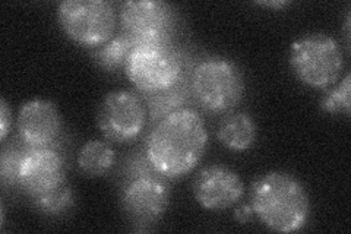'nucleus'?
Masks as SVG:
<instances>
[{
    "mask_svg": "<svg viewBox=\"0 0 351 234\" xmlns=\"http://www.w3.org/2000/svg\"><path fill=\"white\" fill-rule=\"evenodd\" d=\"M10 129V111L8 107L6 100L2 98L0 102V139L5 141Z\"/></svg>",
    "mask_w": 351,
    "mask_h": 234,
    "instance_id": "20",
    "label": "nucleus"
},
{
    "mask_svg": "<svg viewBox=\"0 0 351 234\" xmlns=\"http://www.w3.org/2000/svg\"><path fill=\"white\" fill-rule=\"evenodd\" d=\"M125 72L139 91L156 94L179 84L182 60L169 43L135 44L125 62Z\"/></svg>",
    "mask_w": 351,
    "mask_h": 234,
    "instance_id": "3",
    "label": "nucleus"
},
{
    "mask_svg": "<svg viewBox=\"0 0 351 234\" xmlns=\"http://www.w3.org/2000/svg\"><path fill=\"white\" fill-rule=\"evenodd\" d=\"M290 65L303 84L312 88H326L339 80L344 59L332 37L316 32L291 44Z\"/></svg>",
    "mask_w": 351,
    "mask_h": 234,
    "instance_id": "4",
    "label": "nucleus"
},
{
    "mask_svg": "<svg viewBox=\"0 0 351 234\" xmlns=\"http://www.w3.org/2000/svg\"><path fill=\"white\" fill-rule=\"evenodd\" d=\"M192 91L205 110L224 113L234 108L243 97V76L233 62L223 58L208 59L193 71Z\"/></svg>",
    "mask_w": 351,
    "mask_h": 234,
    "instance_id": "6",
    "label": "nucleus"
},
{
    "mask_svg": "<svg viewBox=\"0 0 351 234\" xmlns=\"http://www.w3.org/2000/svg\"><path fill=\"white\" fill-rule=\"evenodd\" d=\"M60 27L75 43L100 47L114 37L116 9L107 0H64L58 8Z\"/></svg>",
    "mask_w": 351,
    "mask_h": 234,
    "instance_id": "5",
    "label": "nucleus"
},
{
    "mask_svg": "<svg viewBox=\"0 0 351 234\" xmlns=\"http://www.w3.org/2000/svg\"><path fill=\"white\" fill-rule=\"evenodd\" d=\"M206 145L204 119L192 108H179L151 130L145 154L160 176L179 179L201 163Z\"/></svg>",
    "mask_w": 351,
    "mask_h": 234,
    "instance_id": "1",
    "label": "nucleus"
},
{
    "mask_svg": "<svg viewBox=\"0 0 351 234\" xmlns=\"http://www.w3.org/2000/svg\"><path fill=\"white\" fill-rule=\"evenodd\" d=\"M250 207L263 226L284 234L302 230L311 214L304 186L284 172H269L259 177L252 186Z\"/></svg>",
    "mask_w": 351,
    "mask_h": 234,
    "instance_id": "2",
    "label": "nucleus"
},
{
    "mask_svg": "<svg viewBox=\"0 0 351 234\" xmlns=\"http://www.w3.org/2000/svg\"><path fill=\"white\" fill-rule=\"evenodd\" d=\"M245 194L240 176L226 165L204 167L193 180V195L202 208L221 211L236 205Z\"/></svg>",
    "mask_w": 351,
    "mask_h": 234,
    "instance_id": "11",
    "label": "nucleus"
},
{
    "mask_svg": "<svg viewBox=\"0 0 351 234\" xmlns=\"http://www.w3.org/2000/svg\"><path fill=\"white\" fill-rule=\"evenodd\" d=\"M120 24L134 44L169 43L173 12L158 0H129L120 8Z\"/></svg>",
    "mask_w": 351,
    "mask_h": 234,
    "instance_id": "9",
    "label": "nucleus"
},
{
    "mask_svg": "<svg viewBox=\"0 0 351 234\" xmlns=\"http://www.w3.org/2000/svg\"><path fill=\"white\" fill-rule=\"evenodd\" d=\"M134 41L125 32L119 36H114L112 40H108L103 46L94 50L93 56L95 62L101 66L103 69L113 72L119 69L120 66H125V62L130 50L134 49Z\"/></svg>",
    "mask_w": 351,
    "mask_h": 234,
    "instance_id": "15",
    "label": "nucleus"
},
{
    "mask_svg": "<svg viewBox=\"0 0 351 234\" xmlns=\"http://www.w3.org/2000/svg\"><path fill=\"white\" fill-rule=\"evenodd\" d=\"M218 138L228 150L246 151L256 141V125L246 113L228 115L219 124Z\"/></svg>",
    "mask_w": 351,
    "mask_h": 234,
    "instance_id": "13",
    "label": "nucleus"
},
{
    "mask_svg": "<svg viewBox=\"0 0 351 234\" xmlns=\"http://www.w3.org/2000/svg\"><path fill=\"white\" fill-rule=\"evenodd\" d=\"M114 161V150L103 141H88L78 155L81 170L91 177L104 176L112 169Z\"/></svg>",
    "mask_w": 351,
    "mask_h": 234,
    "instance_id": "14",
    "label": "nucleus"
},
{
    "mask_svg": "<svg viewBox=\"0 0 351 234\" xmlns=\"http://www.w3.org/2000/svg\"><path fill=\"white\" fill-rule=\"evenodd\" d=\"M98 128L113 142L125 143L136 139L147 124V108L141 98L128 90L108 93L97 115Z\"/></svg>",
    "mask_w": 351,
    "mask_h": 234,
    "instance_id": "8",
    "label": "nucleus"
},
{
    "mask_svg": "<svg viewBox=\"0 0 351 234\" xmlns=\"http://www.w3.org/2000/svg\"><path fill=\"white\" fill-rule=\"evenodd\" d=\"M148 95L149 115L154 121L161 120L170 113H173V111L182 108V104L186 100V93L179 84L170 88V90Z\"/></svg>",
    "mask_w": 351,
    "mask_h": 234,
    "instance_id": "16",
    "label": "nucleus"
},
{
    "mask_svg": "<svg viewBox=\"0 0 351 234\" xmlns=\"http://www.w3.org/2000/svg\"><path fill=\"white\" fill-rule=\"evenodd\" d=\"M24 151H19L14 145H9L2 152V163H0V172H2V183L5 187L14 186L18 183L19 164Z\"/></svg>",
    "mask_w": 351,
    "mask_h": 234,
    "instance_id": "19",
    "label": "nucleus"
},
{
    "mask_svg": "<svg viewBox=\"0 0 351 234\" xmlns=\"http://www.w3.org/2000/svg\"><path fill=\"white\" fill-rule=\"evenodd\" d=\"M34 205L41 213L47 215H60L72 208L73 192L69 186H66L62 191L38 200Z\"/></svg>",
    "mask_w": 351,
    "mask_h": 234,
    "instance_id": "18",
    "label": "nucleus"
},
{
    "mask_svg": "<svg viewBox=\"0 0 351 234\" xmlns=\"http://www.w3.org/2000/svg\"><path fill=\"white\" fill-rule=\"evenodd\" d=\"M259 5H263V6H268V8H282L287 5V2H262Z\"/></svg>",
    "mask_w": 351,
    "mask_h": 234,
    "instance_id": "22",
    "label": "nucleus"
},
{
    "mask_svg": "<svg viewBox=\"0 0 351 234\" xmlns=\"http://www.w3.org/2000/svg\"><path fill=\"white\" fill-rule=\"evenodd\" d=\"M170 204V189L158 173L130 179L122 195V205L128 217L136 224L158 221Z\"/></svg>",
    "mask_w": 351,
    "mask_h": 234,
    "instance_id": "10",
    "label": "nucleus"
},
{
    "mask_svg": "<svg viewBox=\"0 0 351 234\" xmlns=\"http://www.w3.org/2000/svg\"><path fill=\"white\" fill-rule=\"evenodd\" d=\"M18 185L34 204L69 186L62 155L51 147H27L19 164Z\"/></svg>",
    "mask_w": 351,
    "mask_h": 234,
    "instance_id": "7",
    "label": "nucleus"
},
{
    "mask_svg": "<svg viewBox=\"0 0 351 234\" xmlns=\"http://www.w3.org/2000/svg\"><path fill=\"white\" fill-rule=\"evenodd\" d=\"M254 214L255 213H254V209H252L250 205H241L240 208L236 209L234 217L237 218L239 222H247Z\"/></svg>",
    "mask_w": 351,
    "mask_h": 234,
    "instance_id": "21",
    "label": "nucleus"
},
{
    "mask_svg": "<svg viewBox=\"0 0 351 234\" xmlns=\"http://www.w3.org/2000/svg\"><path fill=\"white\" fill-rule=\"evenodd\" d=\"M62 117L49 100L36 98L22 104L18 113V133L28 148L51 147L60 135Z\"/></svg>",
    "mask_w": 351,
    "mask_h": 234,
    "instance_id": "12",
    "label": "nucleus"
},
{
    "mask_svg": "<svg viewBox=\"0 0 351 234\" xmlns=\"http://www.w3.org/2000/svg\"><path fill=\"white\" fill-rule=\"evenodd\" d=\"M322 110H325L326 113H344L350 115L351 111V76L347 73L344 76V80L339 82L335 88H332L331 91H328L325 97L322 98L321 103Z\"/></svg>",
    "mask_w": 351,
    "mask_h": 234,
    "instance_id": "17",
    "label": "nucleus"
}]
</instances>
